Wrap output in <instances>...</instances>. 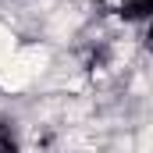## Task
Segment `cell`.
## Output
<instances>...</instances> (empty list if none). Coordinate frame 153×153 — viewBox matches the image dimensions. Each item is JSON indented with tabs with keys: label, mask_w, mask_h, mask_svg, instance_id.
<instances>
[{
	"label": "cell",
	"mask_w": 153,
	"mask_h": 153,
	"mask_svg": "<svg viewBox=\"0 0 153 153\" xmlns=\"http://www.w3.org/2000/svg\"><path fill=\"white\" fill-rule=\"evenodd\" d=\"M117 11H121V18H125V22L143 25V22L150 18V11H153V0H121V4H117Z\"/></svg>",
	"instance_id": "1"
}]
</instances>
